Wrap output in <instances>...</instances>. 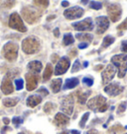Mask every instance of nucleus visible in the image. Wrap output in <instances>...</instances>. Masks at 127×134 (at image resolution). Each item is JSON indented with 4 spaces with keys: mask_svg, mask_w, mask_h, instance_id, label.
<instances>
[{
    "mask_svg": "<svg viewBox=\"0 0 127 134\" xmlns=\"http://www.w3.org/2000/svg\"><path fill=\"white\" fill-rule=\"evenodd\" d=\"M89 6H90V8L94 9V10H99V9H101V7H102L101 3L96 2V1H91L90 4H89Z\"/></svg>",
    "mask_w": 127,
    "mask_h": 134,
    "instance_id": "obj_33",
    "label": "nucleus"
},
{
    "mask_svg": "<svg viewBox=\"0 0 127 134\" xmlns=\"http://www.w3.org/2000/svg\"><path fill=\"white\" fill-rule=\"evenodd\" d=\"M54 122L57 126L63 127V126L68 125V123L70 122V117L67 116L65 113H59L56 114L55 118H54Z\"/></svg>",
    "mask_w": 127,
    "mask_h": 134,
    "instance_id": "obj_17",
    "label": "nucleus"
},
{
    "mask_svg": "<svg viewBox=\"0 0 127 134\" xmlns=\"http://www.w3.org/2000/svg\"><path fill=\"white\" fill-rule=\"evenodd\" d=\"M40 42L35 37H28L22 42V49L27 54H34L40 50Z\"/></svg>",
    "mask_w": 127,
    "mask_h": 134,
    "instance_id": "obj_2",
    "label": "nucleus"
},
{
    "mask_svg": "<svg viewBox=\"0 0 127 134\" xmlns=\"http://www.w3.org/2000/svg\"><path fill=\"white\" fill-rule=\"evenodd\" d=\"M3 122H4L6 125H8L10 120H9V118H7V117H4V118H3Z\"/></svg>",
    "mask_w": 127,
    "mask_h": 134,
    "instance_id": "obj_47",
    "label": "nucleus"
},
{
    "mask_svg": "<svg viewBox=\"0 0 127 134\" xmlns=\"http://www.w3.org/2000/svg\"><path fill=\"white\" fill-rule=\"evenodd\" d=\"M112 64L118 68V77L123 78L127 72V54H118L112 56Z\"/></svg>",
    "mask_w": 127,
    "mask_h": 134,
    "instance_id": "obj_3",
    "label": "nucleus"
},
{
    "mask_svg": "<svg viewBox=\"0 0 127 134\" xmlns=\"http://www.w3.org/2000/svg\"><path fill=\"white\" fill-rule=\"evenodd\" d=\"M7 129H9V128L7 127V126H6V127H4V128L2 129V134H5V131H6Z\"/></svg>",
    "mask_w": 127,
    "mask_h": 134,
    "instance_id": "obj_50",
    "label": "nucleus"
},
{
    "mask_svg": "<svg viewBox=\"0 0 127 134\" xmlns=\"http://www.w3.org/2000/svg\"><path fill=\"white\" fill-rule=\"evenodd\" d=\"M59 134H69V131H64V132H61Z\"/></svg>",
    "mask_w": 127,
    "mask_h": 134,
    "instance_id": "obj_54",
    "label": "nucleus"
},
{
    "mask_svg": "<svg viewBox=\"0 0 127 134\" xmlns=\"http://www.w3.org/2000/svg\"><path fill=\"white\" fill-rule=\"evenodd\" d=\"M102 68V65H98V66L95 67V70H99V69H101Z\"/></svg>",
    "mask_w": 127,
    "mask_h": 134,
    "instance_id": "obj_52",
    "label": "nucleus"
},
{
    "mask_svg": "<svg viewBox=\"0 0 127 134\" xmlns=\"http://www.w3.org/2000/svg\"><path fill=\"white\" fill-rule=\"evenodd\" d=\"M34 3L38 7L41 8H47L49 6V0H34Z\"/></svg>",
    "mask_w": 127,
    "mask_h": 134,
    "instance_id": "obj_28",
    "label": "nucleus"
},
{
    "mask_svg": "<svg viewBox=\"0 0 127 134\" xmlns=\"http://www.w3.org/2000/svg\"><path fill=\"white\" fill-rule=\"evenodd\" d=\"M52 74H53V66H52V64L48 63L46 68H45L44 74H43V79H44V81H47V80L50 79Z\"/></svg>",
    "mask_w": 127,
    "mask_h": 134,
    "instance_id": "obj_23",
    "label": "nucleus"
},
{
    "mask_svg": "<svg viewBox=\"0 0 127 134\" xmlns=\"http://www.w3.org/2000/svg\"><path fill=\"white\" fill-rule=\"evenodd\" d=\"M81 69V62H80V60H77L76 59L75 63L72 64V73H75V72L79 71Z\"/></svg>",
    "mask_w": 127,
    "mask_h": 134,
    "instance_id": "obj_32",
    "label": "nucleus"
},
{
    "mask_svg": "<svg viewBox=\"0 0 127 134\" xmlns=\"http://www.w3.org/2000/svg\"><path fill=\"white\" fill-rule=\"evenodd\" d=\"M82 83L85 84V85H86V86L90 87V86H92V84H93V79L90 78V77H85V78L82 79Z\"/></svg>",
    "mask_w": 127,
    "mask_h": 134,
    "instance_id": "obj_35",
    "label": "nucleus"
},
{
    "mask_svg": "<svg viewBox=\"0 0 127 134\" xmlns=\"http://www.w3.org/2000/svg\"><path fill=\"white\" fill-rule=\"evenodd\" d=\"M15 3V0H5L4 6L5 7H8V8H11L13 5Z\"/></svg>",
    "mask_w": 127,
    "mask_h": 134,
    "instance_id": "obj_39",
    "label": "nucleus"
},
{
    "mask_svg": "<svg viewBox=\"0 0 127 134\" xmlns=\"http://www.w3.org/2000/svg\"><path fill=\"white\" fill-rule=\"evenodd\" d=\"M41 102H42V97L39 95H32V96L28 97V99H27V105L30 108H35Z\"/></svg>",
    "mask_w": 127,
    "mask_h": 134,
    "instance_id": "obj_18",
    "label": "nucleus"
},
{
    "mask_svg": "<svg viewBox=\"0 0 127 134\" xmlns=\"http://www.w3.org/2000/svg\"><path fill=\"white\" fill-rule=\"evenodd\" d=\"M21 14L22 17L24 18V20L27 23H29V24L36 23L40 19V17H41L40 11H39L38 9L32 7V6H26V7H24V8L22 9Z\"/></svg>",
    "mask_w": 127,
    "mask_h": 134,
    "instance_id": "obj_4",
    "label": "nucleus"
},
{
    "mask_svg": "<svg viewBox=\"0 0 127 134\" xmlns=\"http://www.w3.org/2000/svg\"><path fill=\"white\" fill-rule=\"evenodd\" d=\"M115 38L113 37H111V36H106L105 38H103V42H102V44H101V47L102 48H105V47H108L110 44H112L113 42H114Z\"/></svg>",
    "mask_w": 127,
    "mask_h": 134,
    "instance_id": "obj_25",
    "label": "nucleus"
},
{
    "mask_svg": "<svg viewBox=\"0 0 127 134\" xmlns=\"http://www.w3.org/2000/svg\"><path fill=\"white\" fill-rule=\"evenodd\" d=\"M2 53H3L5 59H7L8 61H14L18 56V46L15 42H7L3 46Z\"/></svg>",
    "mask_w": 127,
    "mask_h": 134,
    "instance_id": "obj_5",
    "label": "nucleus"
},
{
    "mask_svg": "<svg viewBox=\"0 0 127 134\" xmlns=\"http://www.w3.org/2000/svg\"><path fill=\"white\" fill-rule=\"evenodd\" d=\"M84 12L85 11L81 7L75 6V7L65 10L64 16L66 17L67 19H69V20H75V19H77V18H81L84 15Z\"/></svg>",
    "mask_w": 127,
    "mask_h": 134,
    "instance_id": "obj_9",
    "label": "nucleus"
},
{
    "mask_svg": "<svg viewBox=\"0 0 127 134\" xmlns=\"http://www.w3.org/2000/svg\"><path fill=\"white\" fill-rule=\"evenodd\" d=\"M89 113H85V114L82 115L81 121H80V126H81V128H85V123H86L87 119H89Z\"/></svg>",
    "mask_w": 127,
    "mask_h": 134,
    "instance_id": "obj_30",
    "label": "nucleus"
},
{
    "mask_svg": "<svg viewBox=\"0 0 127 134\" xmlns=\"http://www.w3.org/2000/svg\"><path fill=\"white\" fill-rule=\"evenodd\" d=\"M89 66V62L87 61H85V63H84V67H87Z\"/></svg>",
    "mask_w": 127,
    "mask_h": 134,
    "instance_id": "obj_53",
    "label": "nucleus"
},
{
    "mask_svg": "<svg viewBox=\"0 0 127 134\" xmlns=\"http://www.w3.org/2000/svg\"><path fill=\"white\" fill-rule=\"evenodd\" d=\"M121 50L122 52H127V41H123L121 42Z\"/></svg>",
    "mask_w": 127,
    "mask_h": 134,
    "instance_id": "obj_41",
    "label": "nucleus"
},
{
    "mask_svg": "<svg viewBox=\"0 0 127 134\" xmlns=\"http://www.w3.org/2000/svg\"><path fill=\"white\" fill-rule=\"evenodd\" d=\"M54 36H55L56 38H59L60 37V30L58 29V28H56V29L54 30Z\"/></svg>",
    "mask_w": 127,
    "mask_h": 134,
    "instance_id": "obj_44",
    "label": "nucleus"
},
{
    "mask_svg": "<svg viewBox=\"0 0 127 134\" xmlns=\"http://www.w3.org/2000/svg\"><path fill=\"white\" fill-rule=\"evenodd\" d=\"M89 95H90V91H87V92H85V93H80V94H79V96H77L79 103L81 104V105L85 104L86 99H87V97H89Z\"/></svg>",
    "mask_w": 127,
    "mask_h": 134,
    "instance_id": "obj_27",
    "label": "nucleus"
},
{
    "mask_svg": "<svg viewBox=\"0 0 127 134\" xmlns=\"http://www.w3.org/2000/svg\"><path fill=\"white\" fill-rule=\"evenodd\" d=\"M117 29L118 30H127V18L124 20L123 23H121V24L117 27Z\"/></svg>",
    "mask_w": 127,
    "mask_h": 134,
    "instance_id": "obj_40",
    "label": "nucleus"
},
{
    "mask_svg": "<svg viewBox=\"0 0 127 134\" xmlns=\"http://www.w3.org/2000/svg\"><path fill=\"white\" fill-rule=\"evenodd\" d=\"M85 134H99V133H98L97 130L91 129V130H89V131H86V132H85Z\"/></svg>",
    "mask_w": 127,
    "mask_h": 134,
    "instance_id": "obj_43",
    "label": "nucleus"
},
{
    "mask_svg": "<svg viewBox=\"0 0 127 134\" xmlns=\"http://www.w3.org/2000/svg\"><path fill=\"white\" fill-rule=\"evenodd\" d=\"M87 107L95 113H104L108 109L106 99L103 96H96L87 102Z\"/></svg>",
    "mask_w": 127,
    "mask_h": 134,
    "instance_id": "obj_1",
    "label": "nucleus"
},
{
    "mask_svg": "<svg viewBox=\"0 0 127 134\" xmlns=\"http://www.w3.org/2000/svg\"><path fill=\"white\" fill-rule=\"evenodd\" d=\"M87 2H89V0H81V3L82 4H87Z\"/></svg>",
    "mask_w": 127,
    "mask_h": 134,
    "instance_id": "obj_51",
    "label": "nucleus"
},
{
    "mask_svg": "<svg viewBox=\"0 0 127 134\" xmlns=\"http://www.w3.org/2000/svg\"><path fill=\"white\" fill-rule=\"evenodd\" d=\"M74 42H75V40H74V37H72V34H66L64 36V38H63L64 46H70V44L74 43Z\"/></svg>",
    "mask_w": 127,
    "mask_h": 134,
    "instance_id": "obj_26",
    "label": "nucleus"
},
{
    "mask_svg": "<svg viewBox=\"0 0 127 134\" xmlns=\"http://www.w3.org/2000/svg\"><path fill=\"white\" fill-rule=\"evenodd\" d=\"M52 59H53V62H56V60L58 59V55H57V54H53V57H52Z\"/></svg>",
    "mask_w": 127,
    "mask_h": 134,
    "instance_id": "obj_48",
    "label": "nucleus"
},
{
    "mask_svg": "<svg viewBox=\"0 0 127 134\" xmlns=\"http://www.w3.org/2000/svg\"><path fill=\"white\" fill-rule=\"evenodd\" d=\"M80 84V80L77 78H70V79H67L66 82L64 84V90H68V89H74L76 88V86Z\"/></svg>",
    "mask_w": 127,
    "mask_h": 134,
    "instance_id": "obj_20",
    "label": "nucleus"
},
{
    "mask_svg": "<svg viewBox=\"0 0 127 134\" xmlns=\"http://www.w3.org/2000/svg\"><path fill=\"white\" fill-rule=\"evenodd\" d=\"M15 86H16V90L20 91L24 86V81L22 79H16L15 80Z\"/></svg>",
    "mask_w": 127,
    "mask_h": 134,
    "instance_id": "obj_34",
    "label": "nucleus"
},
{
    "mask_svg": "<svg viewBox=\"0 0 127 134\" xmlns=\"http://www.w3.org/2000/svg\"><path fill=\"white\" fill-rule=\"evenodd\" d=\"M126 105H127V103L126 102H123L121 103L118 107V109H117V113H124V110L126 109Z\"/></svg>",
    "mask_w": 127,
    "mask_h": 134,
    "instance_id": "obj_36",
    "label": "nucleus"
},
{
    "mask_svg": "<svg viewBox=\"0 0 127 134\" xmlns=\"http://www.w3.org/2000/svg\"><path fill=\"white\" fill-rule=\"evenodd\" d=\"M18 134H24V133H22V132H21V133H18Z\"/></svg>",
    "mask_w": 127,
    "mask_h": 134,
    "instance_id": "obj_55",
    "label": "nucleus"
},
{
    "mask_svg": "<svg viewBox=\"0 0 127 134\" xmlns=\"http://www.w3.org/2000/svg\"><path fill=\"white\" fill-rule=\"evenodd\" d=\"M9 27L12 29L19 31L21 33L27 32V28L25 27L24 23L22 21V18L19 16L18 13H12L9 18Z\"/></svg>",
    "mask_w": 127,
    "mask_h": 134,
    "instance_id": "obj_6",
    "label": "nucleus"
},
{
    "mask_svg": "<svg viewBox=\"0 0 127 134\" xmlns=\"http://www.w3.org/2000/svg\"><path fill=\"white\" fill-rule=\"evenodd\" d=\"M76 38L80 41H86V42H90L92 41V35L90 34H76Z\"/></svg>",
    "mask_w": 127,
    "mask_h": 134,
    "instance_id": "obj_24",
    "label": "nucleus"
},
{
    "mask_svg": "<svg viewBox=\"0 0 127 134\" xmlns=\"http://www.w3.org/2000/svg\"><path fill=\"white\" fill-rule=\"evenodd\" d=\"M115 72H116V70H115V67L113 66V64H109V65H107L106 68L102 71V73H101L102 83L103 84L109 83L110 81L114 78Z\"/></svg>",
    "mask_w": 127,
    "mask_h": 134,
    "instance_id": "obj_13",
    "label": "nucleus"
},
{
    "mask_svg": "<svg viewBox=\"0 0 127 134\" xmlns=\"http://www.w3.org/2000/svg\"><path fill=\"white\" fill-rule=\"evenodd\" d=\"M72 27H74L75 30L81 31V32H82V31H91L93 29L92 20L90 18H86V19H85V20H82L81 22L74 23Z\"/></svg>",
    "mask_w": 127,
    "mask_h": 134,
    "instance_id": "obj_12",
    "label": "nucleus"
},
{
    "mask_svg": "<svg viewBox=\"0 0 127 134\" xmlns=\"http://www.w3.org/2000/svg\"><path fill=\"white\" fill-rule=\"evenodd\" d=\"M124 90V87H122L119 83H111L109 85H107L105 88H104V92L107 93L109 96L111 97H115L119 95L120 93L123 92Z\"/></svg>",
    "mask_w": 127,
    "mask_h": 134,
    "instance_id": "obj_15",
    "label": "nucleus"
},
{
    "mask_svg": "<svg viewBox=\"0 0 127 134\" xmlns=\"http://www.w3.org/2000/svg\"><path fill=\"white\" fill-rule=\"evenodd\" d=\"M1 91H2V93L5 94V95H9V94L13 93V91H14L12 82H11V78L9 77L8 74L5 76L4 78H3V80H2V83H1Z\"/></svg>",
    "mask_w": 127,
    "mask_h": 134,
    "instance_id": "obj_16",
    "label": "nucleus"
},
{
    "mask_svg": "<svg viewBox=\"0 0 127 134\" xmlns=\"http://www.w3.org/2000/svg\"><path fill=\"white\" fill-rule=\"evenodd\" d=\"M3 102V105L7 108H12V107H15V105L18 104L19 102V98H6L2 100Z\"/></svg>",
    "mask_w": 127,
    "mask_h": 134,
    "instance_id": "obj_22",
    "label": "nucleus"
},
{
    "mask_svg": "<svg viewBox=\"0 0 127 134\" xmlns=\"http://www.w3.org/2000/svg\"><path fill=\"white\" fill-rule=\"evenodd\" d=\"M38 93L40 94V95H41V96H43V97L48 96V95H49V91H48L46 88H44V87H42V88L39 89Z\"/></svg>",
    "mask_w": 127,
    "mask_h": 134,
    "instance_id": "obj_38",
    "label": "nucleus"
},
{
    "mask_svg": "<svg viewBox=\"0 0 127 134\" xmlns=\"http://www.w3.org/2000/svg\"><path fill=\"white\" fill-rule=\"evenodd\" d=\"M26 78V88L28 91H33L37 88L39 82V76L36 73L29 72L25 75Z\"/></svg>",
    "mask_w": 127,
    "mask_h": 134,
    "instance_id": "obj_11",
    "label": "nucleus"
},
{
    "mask_svg": "<svg viewBox=\"0 0 127 134\" xmlns=\"http://www.w3.org/2000/svg\"><path fill=\"white\" fill-rule=\"evenodd\" d=\"M125 134H127V133H125Z\"/></svg>",
    "mask_w": 127,
    "mask_h": 134,
    "instance_id": "obj_56",
    "label": "nucleus"
},
{
    "mask_svg": "<svg viewBox=\"0 0 127 134\" xmlns=\"http://www.w3.org/2000/svg\"><path fill=\"white\" fill-rule=\"evenodd\" d=\"M70 59L67 56H64L62 58H60L57 65L55 67V74L56 75H62L65 74L68 71L69 67H70Z\"/></svg>",
    "mask_w": 127,
    "mask_h": 134,
    "instance_id": "obj_10",
    "label": "nucleus"
},
{
    "mask_svg": "<svg viewBox=\"0 0 127 134\" xmlns=\"http://www.w3.org/2000/svg\"><path fill=\"white\" fill-rule=\"evenodd\" d=\"M62 84H63V81L62 79H55L52 81L51 83V89L53 93H59L61 91V89H62Z\"/></svg>",
    "mask_w": 127,
    "mask_h": 134,
    "instance_id": "obj_21",
    "label": "nucleus"
},
{
    "mask_svg": "<svg viewBox=\"0 0 127 134\" xmlns=\"http://www.w3.org/2000/svg\"><path fill=\"white\" fill-rule=\"evenodd\" d=\"M42 63L38 61V60H34V61H31L29 62L28 64V69H29L31 72H33V73H36V74H38L39 72L42 70Z\"/></svg>",
    "mask_w": 127,
    "mask_h": 134,
    "instance_id": "obj_19",
    "label": "nucleus"
},
{
    "mask_svg": "<svg viewBox=\"0 0 127 134\" xmlns=\"http://www.w3.org/2000/svg\"><path fill=\"white\" fill-rule=\"evenodd\" d=\"M89 46V43L87 42H81L80 44H79V48L80 49H84V48H86Z\"/></svg>",
    "mask_w": 127,
    "mask_h": 134,
    "instance_id": "obj_42",
    "label": "nucleus"
},
{
    "mask_svg": "<svg viewBox=\"0 0 127 134\" xmlns=\"http://www.w3.org/2000/svg\"><path fill=\"white\" fill-rule=\"evenodd\" d=\"M95 23H96V33L98 35L103 34L106 30L108 29V27H109V20H108L107 17H104V16L97 17L95 19Z\"/></svg>",
    "mask_w": 127,
    "mask_h": 134,
    "instance_id": "obj_14",
    "label": "nucleus"
},
{
    "mask_svg": "<svg viewBox=\"0 0 127 134\" xmlns=\"http://www.w3.org/2000/svg\"><path fill=\"white\" fill-rule=\"evenodd\" d=\"M12 122H13V124L15 125V127H17L18 128V127L23 123V118H22V117H19V116H14L12 118Z\"/></svg>",
    "mask_w": 127,
    "mask_h": 134,
    "instance_id": "obj_31",
    "label": "nucleus"
},
{
    "mask_svg": "<svg viewBox=\"0 0 127 134\" xmlns=\"http://www.w3.org/2000/svg\"><path fill=\"white\" fill-rule=\"evenodd\" d=\"M56 108V105L53 104V103H47L46 105H44V110H45V113H51L54 109Z\"/></svg>",
    "mask_w": 127,
    "mask_h": 134,
    "instance_id": "obj_29",
    "label": "nucleus"
},
{
    "mask_svg": "<svg viewBox=\"0 0 127 134\" xmlns=\"http://www.w3.org/2000/svg\"><path fill=\"white\" fill-rule=\"evenodd\" d=\"M60 109L63 111V113H66L68 115L72 114L74 111V97L72 95H69L64 98L61 103Z\"/></svg>",
    "mask_w": 127,
    "mask_h": 134,
    "instance_id": "obj_8",
    "label": "nucleus"
},
{
    "mask_svg": "<svg viewBox=\"0 0 127 134\" xmlns=\"http://www.w3.org/2000/svg\"><path fill=\"white\" fill-rule=\"evenodd\" d=\"M69 5H70V3H69L68 1H63V2H62V6H63V7H68Z\"/></svg>",
    "mask_w": 127,
    "mask_h": 134,
    "instance_id": "obj_46",
    "label": "nucleus"
},
{
    "mask_svg": "<svg viewBox=\"0 0 127 134\" xmlns=\"http://www.w3.org/2000/svg\"><path fill=\"white\" fill-rule=\"evenodd\" d=\"M71 134H81V132H80V131H77V130H72V131H71Z\"/></svg>",
    "mask_w": 127,
    "mask_h": 134,
    "instance_id": "obj_49",
    "label": "nucleus"
},
{
    "mask_svg": "<svg viewBox=\"0 0 127 134\" xmlns=\"http://www.w3.org/2000/svg\"><path fill=\"white\" fill-rule=\"evenodd\" d=\"M56 15H50V16L48 17V18H47V20H48V21H51V20H54V19H56Z\"/></svg>",
    "mask_w": 127,
    "mask_h": 134,
    "instance_id": "obj_45",
    "label": "nucleus"
},
{
    "mask_svg": "<svg viewBox=\"0 0 127 134\" xmlns=\"http://www.w3.org/2000/svg\"><path fill=\"white\" fill-rule=\"evenodd\" d=\"M107 14L109 16L110 20L112 22H117L120 20L121 18V14H122V9L121 6L117 3H111V4L107 5Z\"/></svg>",
    "mask_w": 127,
    "mask_h": 134,
    "instance_id": "obj_7",
    "label": "nucleus"
},
{
    "mask_svg": "<svg viewBox=\"0 0 127 134\" xmlns=\"http://www.w3.org/2000/svg\"><path fill=\"white\" fill-rule=\"evenodd\" d=\"M123 130V127L122 126H120L119 124H117V125L113 126L111 129H110V132H113V133H117V132H121Z\"/></svg>",
    "mask_w": 127,
    "mask_h": 134,
    "instance_id": "obj_37",
    "label": "nucleus"
}]
</instances>
